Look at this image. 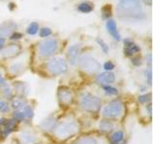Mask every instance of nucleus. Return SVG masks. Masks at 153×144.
<instances>
[{
  "label": "nucleus",
  "instance_id": "c756f323",
  "mask_svg": "<svg viewBox=\"0 0 153 144\" xmlns=\"http://www.w3.org/2000/svg\"><path fill=\"white\" fill-rule=\"evenodd\" d=\"M150 100H151V93L143 94V95H140L138 97V101L140 103H143V104H146L147 102H149Z\"/></svg>",
  "mask_w": 153,
  "mask_h": 144
},
{
  "label": "nucleus",
  "instance_id": "4c0bfd02",
  "mask_svg": "<svg viewBox=\"0 0 153 144\" xmlns=\"http://www.w3.org/2000/svg\"><path fill=\"white\" fill-rule=\"evenodd\" d=\"M6 84V80H5V78L2 76V74L0 73V88H2V86H4Z\"/></svg>",
  "mask_w": 153,
  "mask_h": 144
},
{
  "label": "nucleus",
  "instance_id": "49530a36",
  "mask_svg": "<svg viewBox=\"0 0 153 144\" xmlns=\"http://www.w3.org/2000/svg\"><path fill=\"white\" fill-rule=\"evenodd\" d=\"M2 136V131L0 130V136Z\"/></svg>",
  "mask_w": 153,
  "mask_h": 144
},
{
  "label": "nucleus",
  "instance_id": "f3484780",
  "mask_svg": "<svg viewBox=\"0 0 153 144\" xmlns=\"http://www.w3.org/2000/svg\"><path fill=\"white\" fill-rule=\"evenodd\" d=\"M99 129L100 131H102L103 133H109L114 129V124L110 120L104 119L102 121H100V123L99 124Z\"/></svg>",
  "mask_w": 153,
  "mask_h": 144
},
{
  "label": "nucleus",
  "instance_id": "2f4dec72",
  "mask_svg": "<svg viewBox=\"0 0 153 144\" xmlns=\"http://www.w3.org/2000/svg\"><path fill=\"white\" fill-rule=\"evenodd\" d=\"M96 40H97L98 44H99V45L100 46V48H102V51H103L104 54H107L108 51H109V49H108V46H107L106 43L104 42V40H102V38H98Z\"/></svg>",
  "mask_w": 153,
  "mask_h": 144
},
{
  "label": "nucleus",
  "instance_id": "79ce46f5",
  "mask_svg": "<svg viewBox=\"0 0 153 144\" xmlns=\"http://www.w3.org/2000/svg\"><path fill=\"white\" fill-rule=\"evenodd\" d=\"M8 119H5V118H0V126H4L5 124H6Z\"/></svg>",
  "mask_w": 153,
  "mask_h": 144
},
{
  "label": "nucleus",
  "instance_id": "bb28decb",
  "mask_svg": "<svg viewBox=\"0 0 153 144\" xmlns=\"http://www.w3.org/2000/svg\"><path fill=\"white\" fill-rule=\"evenodd\" d=\"M37 31H38V24L36 22L31 23L27 28V33L29 35H36Z\"/></svg>",
  "mask_w": 153,
  "mask_h": 144
},
{
  "label": "nucleus",
  "instance_id": "473e14b6",
  "mask_svg": "<svg viewBox=\"0 0 153 144\" xmlns=\"http://www.w3.org/2000/svg\"><path fill=\"white\" fill-rule=\"evenodd\" d=\"M10 110V105L5 100H0V112H8Z\"/></svg>",
  "mask_w": 153,
  "mask_h": 144
},
{
  "label": "nucleus",
  "instance_id": "ea45409f",
  "mask_svg": "<svg viewBox=\"0 0 153 144\" xmlns=\"http://www.w3.org/2000/svg\"><path fill=\"white\" fill-rule=\"evenodd\" d=\"M4 44H5V40L3 38H0V52L2 51L3 47H4Z\"/></svg>",
  "mask_w": 153,
  "mask_h": 144
},
{
  "label": "nucleus",
  "instance_id": "a878e982",
  "mask_svg": "<svg viewBox=\"0 0 153 144\" xmlns=\"http://www.w3.org/2000/svg\"><path fill=\"white\" fill-rule=\"evenodd\" d=\"M102 17L107 19L111 16L112 14V7L111 5H106V6H104L102 10Z\"/></svg>",
  "mask_w": 153,
  "mask_h": 144
},
{
  "label": "nucleus",
  "instance_id": "b1692460",
  "mask_svg": "<svg viewBox=\"0 0 153 144\" xmlns=\"http://www.w3.org/2000/svg\"><path fill=\"white\" fill-rule=\"evenodd\" d=\"M123 139V133L121 131H118V132H115L112 134L111 136V141L112 143H118V142H121Z\"/></svg>",
  "mask_w": 153,
  "mask_h": 144
},
{
  "label": "nucleus",
  "instance_id": "aec40b11",
  "mask_svg": "<svg viewBox=\"0 0 153 144\" xmlns=\"http://www.w3.org/2000/svg\"><path fill=\"white\" fill-rule=\"evenodd\" d=\"M26 105H27V102L22 97H16V98H13L12 100V107L16 110L22 109L24 106H26Z\"/></svg>",
  "mask_w": 153,
  "mask_h": 144
},
{
  "label": "nucleus",
  "instance_id": "4468645a",
  "mask_svg": "<svg viewBox=\"0 0 153 144\" xmlns=\"http://www.w3.org/2000/svg\"><path fill=\"white\" fill-rule=\"evenodd\" d=\"M56 118L55 116H49L44 119L40 124V128L44 132H51L56 126Z\"/></svg>",
  "mask_w": 153,
  "mask_h": 144
},
{
  "label": "nucleus",
  "instance_id": "5701e85b",
  "mask_svg": "<svg viewBox=\"0 0 153 144\" xmlns=\"http://www.w3.org/2000/svg\"><path fill=\"white\" fill-rule=\"evenodd\" d=\"M23 64H21V62H16V64H13L11 65V67H10V70H11V72L13 74H19L20 72L23 70Z\"/></svg>",
  "mask_w": 153,
  "mask_h": 144
},
{
  "label": "nucleus",
  "instance_id": "9b49d317",
  "mask_svg": "<svg viewBox=\"0 0 153 144\" xmlns=\"http://www.w3.org/2000/svg\"><path fill=\"white\" fill-rule=\"evenodd\" d=\"M79 52H80V47L79 44H74L69 47L68 53H67V57H68V60L71 64L74 65L78 62Z\"/></svg>",
  "mask_w": 153,
  "mask_h": 144
},
{
  "label": "nucleus",
  "instance_id": "e433bc0d",
  "mask_svg": "<svg viewBox=\"0 0 153 144\" xmlns=\"http://www.w3.org/2000/svg\"><path fill=\"white\" fill-rule=\"evenodd\" d=\"M21 38H22V34H20V33H13L10 38H11L12 40H20Z\"/></svg>",
  "mask_w": 153,
  "mask_h": 144
},
{
  "label": "nucleus",
  "instance_id": "7ed1b4c3",
  "mask_svg": "<svg viewBox=\"0 0 153 144\" xmlns=\"http://www.w3.org/2000/svg\"><path fill=\"white\" fill-rule=\"evenodd\" d=\"M79 106L85 112H97L102 108V101L92 93L82 92L79 97Z\"/></svg>",
  "mask_w": 153,
  "mask_h": 144
},
{
  "label": "nucleus",
  "instance_id": "7c9ffc66",
  "mask_svg": "<svg viewBox=\"0 0 153 144\" xmlns=\"http://www.w3.org/2000/svg\"><path fill=\"white\" fill-rule=\"evenodd\" d=\"M2 93H3V95L5 96V97L11 98L12 96H13V90H12V88H11V86H7V85H5V86H3Z\"/></svg>",
  "mask_w": 153,
  "mask_h": 144
},
{
  "label": "nucleus",
  "instance_id": "c9c22d12",
  "mask_svg": "<svg viewBox=\"0 0 153 144\" xmlns=\"http://www.w3.org/2000/svg\"><path fill=\"white\" fill-rule=\"evenodd\" d=\"M103 67H104L105 71H110V70H112V69L114 68L115 65H114V64H113L112 62H106L104 64Z\"/></svg>",
  "mask_w": 153,
  "mask_h": 144
},
{
  "label": "nucleus",
  "instance_id": "f8f14e48",
  "mask_svg": "<svg viewBox=\"0 0 153 144\" xmlns=\"http://www.w3.org/2000/svg\"><path fill=\"white\" fill-rule=\"evenodd\" d=\"M124 43V55L126 57H131L134 53H138L140 51V47L138 45H136L131 40H123Z\"/></svg>",
  "mask_w": 153,
  "mask_h": 144
},
{
  "label": "nucleus",
  "instance_id": "72a5a7b5",
  "mask_svg": "<svg viewBox=\"0 0 153 144\" xmlns=\"http://www.w3.org/2000/svg\"><path fill=\"white\" fill-rule=\"evenodd\" d=\"M51 34H52V31L50 28H42L39 32V36L41 38H46L48 36H50Z\"/></svg>",
  "mask_w": 153,
  "mask_h": 144
},
{
  "label": "nucleus",
  "instance_id": "37998d69",
  "mask_svg": "<svg viewBox=\"0 0 153 144\" xmlns=\"http://www.w3.org/2000/svg\"><path fill=\"white\" fill-rule=\"evenodd\" d=\"M143 2H145L147 6H151L152 5V0H143Z\"/></svg>",
  "mask_w": 153,
  "mask_h": 144
},
{
  "label": "nucleus",
  "instance_id": "1a4fd4ad",
  "mask_svg": "<svg viewBox=\"0 0 153 144\" xmlns=\"http://www.w3.org/2000/svg\"><path fill=\"white\" fill-rule=\"evenodd\" d=\"M115 74L111 71H104L97 76V83L100 86H110L115 81Z\"/></svg>",
  "mask_w": 153,
  "mask_h": 144
},
{
  "label": "nucleus",
  "instance_id": "9d476101",
  "mask_svg": "<svg viewBox=\"0 0 153 144\" xmlns=\"http://www.w3.org/2000/svg\"><path fill=\"white\" fill-rule=\"evenodd\" d=\"M21 53V46L18 44H11L2 50L1 55L5 59H11L18 56Z\"/></svg>",
  "mask_w": 153,
  "mask_h": 144
},
{
  "label": "nucleus",
  "instance_id": "c03bdc74",
  "mask_svg": "<svg viewBox=\"0 0 153 144\" xmlns=\"http://www.w3.org/2000/svg\"><path fill=\"white\" fill-rule=\"evenodd\" d=\"M147 110H148V113L151 114V105H148L147 106Z\"/></svg>",
  "mask_w": 153,
  "mask_h": 144
},
{
  "label": "nucleus",
  "instance_id": "20e7f679",
  "mask_svg": "<svg viewBox=\"0 0 153 144\" xmlns=\"http://www.w3.org/2000/svg\"><path fill=\"white\" fill-rule=\"evenodd\" d=\"M79 65L81 70L87 73H97L100 69V64L90 55H83L79 59Z\"/></svg>",
  "mask_w": 153,
  "mask_h": 144
},
{
  "label": "nucleus",
  "instance_id": "09e8293b",
  "mask_svg": "<svg viewBox=\"0 0 153 144\" xmlns=\"http://www.w3.org/2000/svg\"><path fill=\"white\" fill-rule=\"evenodd\" d=\"M0 100H1V98H0Z\"/></svg>",
  "mask_w": 153,
  "mask_h": 144
},
{
  "label": "nucleus",
  "instance_id": "a19ab883",
  "mask_svg": "<svg viewBox=\"0 0 153 144\" xmlns=\"http://www.w3.org/2000/svg\"><path fill=\"white\" fill-rule=\"evenodd\" d=\"M146 62H148V64H149V67L151 66V54H148L146 58Z\"/></svg>",
  "mask_w": 153,
  "mask_h": 144
},
{
  "label": "nucleus",
  "instance_id": "cd10ccee",
  "mask_svg": "<svg viewBox=\"0 0 153 144\" xmlns=\"http://www.w3.org/2000/svg\"><path fill=\"white\" fill-rule=\"evenodd\" d=\"M102 88L104 90V92L108 95H117L118 94L117 88H113V86H103Z\"/></svg>",
  "mask_w": 153,
  "mask_h": 144
},
{
  "label": "nucleus",
  "instance_id": "58836bf2",
  "mask_svg": "<svg viewBox=\"0 0 153 144\" xmlns=\"http://www.w3.org/2000/svg\"><path fill=\"white\" fill-rule=\"evenodd\" d=\"M132 62L135 65H140L141 64V61H140V59H138V58H134V59L132 60Z\"/></svg>",
  "mask_w": 153,
  "mask_h": 144
},
{
  "label": "nucleus",
  "instance_id": "dca6fc26",
  "mask_svg": "<svg viewBox=\"0 0 153 144\" xmlns=\"http://www.w3.org/2000/svg\"><path fill=\"white\" fill-rule=\"evenodd\" d=\"M16 120L14 119H10V120H7L6 124L4 125V129L2 131V136L3 137H7L11 133H13L14 131V129H16Z\"/></svg>",
  "mask_w": 153,
  "mask_h": 144
},
{
  "label": "nucleus",
  "instance_id": "c85d7f7f",
  "mask_svg": "<svg viewBox=\"0 0 153 144\" xmlns=\"http://www.w3.org/2000/svg\"><path fill=\"white\" fill-rule=\"evenodd\" d=\"M13 117H14V120H17V121H23V120L26 119L25 114L23 113V112L21 110H16L14 113H13Z\"/></svg>",
  "mask_w": 153,
  "mask_h": 144
},
{
  "label": "nucleus",
  "instance_id": "423d86ee",
  "mask_svg": "<svg viewBox=\"0 0 153 144\" xmlns=\"http://www.w3.org/2000/svg\"><path fill=\"white\" fill-rule=\"evenodd\" d=\"M123 110V105L121 101L114 100L110 102L107 106H105L102 114L105 118H117L121 116Z\"/></svg>",
  "mask_w": 153,
  "mask_h": 144
},
{
  "label": "nucleus",
  "instance_id": "393cba45",
  "mask_svg": "<svg viewBox=\"0 0 153 144\" xmlns=\"http://www.w3.org/2000/svg\"><path fill=\"white\" fill-rule=\"evenodd\" d=\"M20 110L23 112V113L25 114L26 119H31L33 116V110L31 108V106L26 105V106H24V107L22 109H20Z\"/></svg>",
  "mask_w": 153,
  "mask_h": 144
},
{
  "label": "nucleus",
  "instance_id": "2eb2a0df",
  "mask_svg": "<svg viewBox=\"0 0 153 144\" xmlns=\"http://www.w3.org/2000/svg\"><path fill=\"white\" fill-rule=\"evenodd\" d=\"M106 29L110 35L113 37L114 40H116L118 41L121 40V35H120V33L117 29V24L113 19H108L106 21Z\"/></svg>",
  "mask_w": 153,
  "mask_h": 144
},
{
  "label": "nucleus",
  "instance_id": "39448f33",
  "mask_svg": "<svg viewBox=\"0 0 153 144\" xmlns=\"http://www.w3.org/2000/svg\"><path fill=\"white\" fill-rule=\"evenodd\" d=\"M47 69L53 75H61L68 70V64L64 59L56 57L47 62Z\"/></svg>",
  "mask_w": 153,
  "mask_h": 144
},
{
  "label": "nucleus",
  "instance_id": "a18cd8bd",
  "mask_svg": "<svg viewBox=\"0 0 153 144\" xmlns=\"http://www.w3.org/2000/svg\"><path fill=\"white\" fill-rule=\"evenodd\" d=\"M14 8V4L13 3H10V10H13Z\"/></svg>",
  "mask_w": 153,
  "mask_h": 144
},
{
  "label": "nucleus",
  "instance_id": "de8ad7c7",
  "mask_svg": "<svg viewBox=\"0 0 153 144\" xmlns=\"http://www.w3.org/2000/svg\"><path fill=\"white\" fill-rule=\"evenodd\" d=\"M112 144H117V143H112Z\"/></svg>",
  "mask_w": 153,
  "mask_h": 144
},
{
  "label": "nucleus",
  "instance_id": "f257e3e1",
  "mask_svg": "<svg viewBox=\"0 0 153 144\" xmlns=\"http://www.w3.org/2000/svg\"><path fill=\"white\" fill-rule=\"evenodd\" d=\"M118 16L126 20H141L145 18L141 0H119Z\"/></svg>",
  "mask_w": 153,
  "mask_h": 144
},
{
  "label": "nucleus",
  "instance_id": "f03ea898",
  "mask_svg": "<svg viewBox=\"0 0 153 144\" xmlns=\"http://www.w3.org/2000/svg\"><path fill=\"white\" fill-rule=\"evenodd\" d=\"M79 132V125L76 121L61 122L54 129L55 136L57 138L61 139V140L72 137Z\"/></svg>",
  "mask_w": 153,
  "mask_h": 144
},
{
  "label": "nucleus",
  "instance_id": "f704fd0d",
  "mask_svg": "<svg viewBox=\"0 0 153 144\" xmlns=\"http://www.w3.org/2000/svg\"><path fill=\"white\" fill-rule=\"evenodd\" d=\"M146 82L147 84L151 86L152 84V71H151V67L147 69V71L146 72Z\"/></svg>",
  "mask_w": 153,
  "mask_h": 144
},
{
  "label": "nucleus",
  "instance_id": "a211bd4d",
  "mask_svg": "<svg viewBox=\"0 0 153 144\" xmlns=\"http://www.w3.org/2000/svg\"><path fill=\"white\" fill-rule=\"evenodd\" d=\"M20 139L23 144H33L36 140V138L33 134L27 132H23L20 134Z\"/></svg>",
  "mask_w": 153,
  "mask_h": 144
},
{
  "label": "nucleus",
  "instance_id": "6ab92c4d",
  "mask_svg": "<svg viewBox=\"0 0 153 144\" xmlns=\"http://www.w3.org/2000/svg\"><path fill=\"white\" fill-rule=\"evenodd\" d=\"M14 89H16L19 94H21L22 96H25L29 93L28 86L26 84L22 83V82H16V83L14 84Z\"/></svg>",
  "mask_w": 153,
  "mask_h": 144
},
{
  "label": "nucleus",
  "instance_id": "ddd939ff",
  "mask_svg": "<svg viewBox=\"0 0 153 144\" xmlns=\"http://www.w3.org/2000/svg\"><path fill=\"white\" fill-rule=\"evenodd\" d=\"M16 28V24L13 21H5L0 24V37H7Z\"/></svg>",
  "mask_w": 153,
  "mask_h": 144
},
{
  "label": "nucleus",
  "instance_id": "0eeeda50",
  "mask_svg": "<svg viewBox=\"0 0 153 144\" xmlns=\"http://www.w3.org/2000/svg\"><path fill=\"white\" fill-rule=\"evenodd\" d=\"M57 47L59 44L56 40H46L42 41L38 46V53L43 58L50 57L56 52Z\"/></svg>",
  "mask_w": 153,
  "mask_h": 144
},
{
  "label": "nucleus",
  "instance_id": "6e6552de",
  "mask_svg": "<svg viewBox=\"0 0 153 144\" xmlns=\"http://www.w3.org/2000/svg\"><path fill=\"white\" fill-rule=\"evenodd\" d=\"M57 95H59V99L61 104L69 106L73 103L74 101V94L72 92V90L66 86H61L59 88L57 91Z\"/></svg>",
  "mask_w": 153,
  "mask_h": 144
},
{
  "label": "nucleus",
  "instance_id": "412c9836",
  "mask_svg": "<svg viewBox=\"0 0 153 144\" xmlns=\"http://www.w3.org/2000/svg\"><path fill=\"white\" fill-rule=\"evenodd\" d=\"M73 144H98V141L94 137L91 136H83L80 137L73 143Z\"/></svg>",
  "mask_w": 153,
  "mask_h": 144
},
{
  "label": "nucleus",
  "instance_id": "4be33fe9",
  "mask_svg": "<svg viewBox=\"0 0 153 144\" xmlns=\"http://www.w3.org/2000/svg\"><path fill=\"white\" fill-rule=\"evenodd\" d=\"M93 5L89 3V2H82L80 3L79 6H78V10L81 13H84V14H87V13H90L93 11Z\"/></svg>",
  "mask_w": 153,
  "mask_h": 144
}]
</instances>
